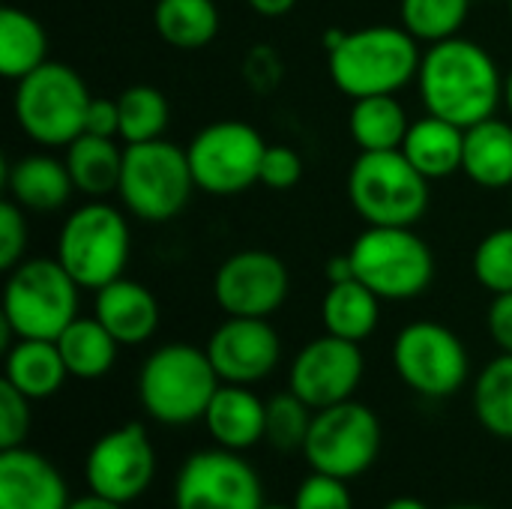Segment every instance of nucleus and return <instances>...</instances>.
I'll use <instances>...</instances> for the list:
<instances>
[{"label": "nucleus", "mask_w": 512, "mask_h": 509, "mask_svg": "<svg viewBox=\"0 0 512 509\" xmlns=\"http://www.w3.org/2000/svg\"><path fill=\"white\" fill-rule=\"evenodd\" d=\"M417 87L429 114L462 129L495 117L504 99V78L495 57L465 36L435 42L423 54Z\"/></svg>", "instance_id": "obj_1"}, {"label": "nucleus", "mask_w": 512, "mask_h": 509, "mask_svg": "<svg viewBox=\"0 0 512 509\" xmlns=\"http://www.w3.org/2000/svg\"><path fill=\"white\" fill-rule=\"evenodd\" d=\"M420 60V45L402 24L360 27L327 51L330 78L351 99L399 93L405 84L417 81Z\"/></svg>", "instance_id": "obj_2"}, {"label": "nucleus", "mask_w": 512, "mask_h": 509, "mask_svg": "<svg viewBox=\"0 0 512 509\" xmlns=\"http://www.w3.org/2000/svg\"><path fill=\"white\" fill-rule=\"evenodd\" d=\"M222 387L204 348L171 342L156 348L138 372V399L144 411L165 426H189Z\"/></svg>", "instance_id": "obj_3"}, {"label": "nucleus", "mask_w": 512, "mask_h": 509, "mask_svg": "<svg viewBox=\"0 0 512 509\" xmlns=\"http://www.w3.org/2000/svg\"><path fill=\"white\" fill-rule=\"evenodd\" d=\"M81 285L57 258H24L3 288V336L57 339L78 318Z\"/></svg>", "instance_id": "obj_4"}, {"label": "nucleus", "mask_w": 512, "mask_h": 509, "mask_svg": "<svg viewBox=\"0 0 512 509\" xmlns=\"http://www.w3.org/2000/svg\"><path fill=\"white\" fill-rule=\"evenodd\" d=\"M195 177L186 147L165 138L126 144L120 171V201L141 222H168L180 216L195 192Z\"/></svg>", "instance_id": "obj_5"}, {"label": "nucleus", "mask_w": 512, "mask_h": 509, "mask_svg": "<svg viewBox=\"0 0 512 509\" xmlns=\"http://www.w3.org/2000/svg\"><path fill=\"white\" fill-rule=\"evenodd\" d=\"M90 99L84 78L72 66L48 60L15 81L12 108L30 141L42 147H69L84 132Z\"/></svg>", "instance_id": "obj_6"}, {"label": "nucleus", "mask_w": 512, "mask_h": 509, "mask_svg": "<svg viewBox=\"0 0 512 509\" xmlns=\"http://www.w3.org/2000/svg\"><path fill=\"white\" fill-rule=\"evenodd\" d=\"M429 183L402 150H372L351 162L348 198L369 225L414 228L429 210Z\"/></svg>", "instance_id": "obj_7"}, {"label": "nucleus", "mask_w": 512, "mask_h": 509, "mask_svg": "<svg viewBox=\"0 0 512 509\" xmlns=\"http://www.w3.org/2000/svg\"><path fill=\"white\" fill-rule=\"evenodd\" d=\"M132 234L123 213L93 198L72 210L57 234V261L63 270L87 291H99L108 282L120 279L129 264Z\"/></svg>", "instance_id": "obj_8"}, {"label": "nucleus", "mask_w": 512, "mask_h": 509, "mask_svg": "<svg viewBox=\"0 0 512 509\" xmlns=\"http://www.w3.org/2000/svg\"><path fill=\"white\" fill-rule=\"evenodd\" d=\"M354 279L381 300H414L435 279V255L414 228L369 225L351 246Z\"/></svg>", "instance_id": "obj_9"}, {"label": "nucleus", "mask_w": 512, "mask_h": 509, "mask_svg": "<svg viewBox=\"0 0 512 509\" xmlns=\"http://www.w3.org/2000/svg\"><path fill=\"white\" fill-rule=\"evenodd\" d=\"M381 441L384 432L375 411L348 399L315 411L303 456L312 465V471L339 480H354L375 465Z\"/></svg>", "instance_id": "obj_10"}, {"label": "nucleus", "mask_w": 512, "mask_h": 509, "mask_svg": "<svg viewBox=\"0 0 512 509\" xmlns=\"http://www.w3.org/2000/svg\"><path fill=\"white\" fill-rule=\"evenodd\" d=\"M393 366L405 387L426 399H447L468 381L471 360L462 339L435 321H414L393 342Z\"/></svg>", "instance_id": "obj_11"}, {"label": "nucleus", "mask_w": 512, "mask_h": 509, "mask_svg": "<svg viewBox=\"0 0 512 509\" xmlns=\"http://www.w3.org/2000/svg\"><path fill=\"white\" fill-rule=\"evenodd\" d=\"M264 138L255 126L240 120H219L204 126L186 147L195 186L210 195H240L261 177Z\"/></svg>", "instance_id": "obj_12"}, {"label": "nucleus", "mask_w": 512, "mask_h": 509, "mask_svg": "<svg viewBox=\"0 0 512 509\" xmlns=\"http://www.w3.org/2000/svg\"><path fill=\"white\" fill-rule=\"evenodd\" d=\"M264 486L234 450H204L183 462L174 483V509H261Z\"/></svg>", "instance_id": "obj_13"}, {"label": "nucleus", "mask_w": 512, "mask_h": 509, "mask_svg": "<svg viewBox=\"0 0 512 509\" xmlns=\"http://www.w3.org/2000/svg\"><path fill=\"white\" fill-rule=\"evenodd\" d=\"M156 477V453L141 423L105 432L84 459V480L93 495L117 504L138 501Z\"/></svg>", "instance_id": "obj_14"}, {"label": "nucleus", "mask_w": 512, "mask_h": 509, "mask_svg": "<svg viewBox=\"0 0 512 509\" xmlns=\"http://www.w3.org/2000/svg\"><path fill=\"white\" fill-rule=\"evenodd\" d=\"M291 276L279 255L243 249L222 261L213 279V297L231 318H270L288 300Z\"/></svg>", "instance_id": "obj_15"}, {"label": "nucleus", "mask_w": 512, "mask_h": 509, "mask_svg": "<svg viewBox=\"0 0 512 509\" xmlns=\"http://www.w3.org/2000/svg\"><path fill=\"white\" fill-rule=\"evenodd\" d=\"M363 369L366 360L360 345L327 333L300 348L291 363L288 384L312 411H321L348 402L363 381Z\"/></svg>", "instance_id": "obj_16"}, {"label": "nucleus", "mask_w": 512, "mask_h": 509, "mask_svg": "<svg viewBox=\"0 0 512 509\" xmlns=\"http://www.w3.org/2000/svg\"><path fill=\"white\" fill-rule=\"evenodd\" d=\"M207 357L222 384H258L279 366L282 342L267 318H225L207 339Z\"/></svg>", "instance_id": "obj_17"}, {"label": "nucleus", "mask_w": 512, "mask_h": 509, "mask_svg": "<svg viewBox=\"0 0 512 509\" xmlns=\"http://www.w3.org/2000/svg\"><path fill=\"white\" fill-rule=\"evenodd\" d=\"M72 504L60 471L27 447L0 450V509H66Z\"/></svg>", "instance_id": "obj_18"}, {"label": "nucleus", "mask_w": 512, "mask_h": 509, "mask_svg": "<svg viewBox=\"0 0 512 509\" xmlns=\"http://www.w3.org/2000/svg\"><path fill=\"white\" fill-rule=\"evenodd\" d=\"M102 327L120 345H141L159 327V303L153 291L135 279H114L96 291V312Z\"/></svg>", "instance_id": "obj_19"}, {"label": "nucleus", "mask_w": 512, "mask_h": 509, "mask_svg": "<svg viewBox=\"0 0 512 509\" xmlns=\"http://www.w3.org/2000/svg\"><path fill=\"white\" fill-rule=\"evenodd\" d=\"M204 426L219 447L252 450L267 432V402L243 384H222L204 411Z\"/></svg>", "instance_id": "obj_20"}, {"label": "nucleus", "mask_w": 512, "mask_h": 509, "mask_svg": "<svg viewBox=\"0 0 512 509\" xmlns=\"http://www.w3.org/2000/svg\"><path fill=\"white\" fill-rule=\"evenodd\" d=\"M402 153L411 159V165L426 180H444V177L462 171L465 129L450 120H441L435 114H426L411 123Z\"/></svg>", "instance_id": "obj_21"}, {"label": "nucleus", "mask_w": 512, "mask_h": 509, "mask_svg": "<svg viewBox=\"0 0 512 509\" xmlns=\"http://www.w3.org/2000/svg\"><path fill=\"white\" fill-rule=\"evenodd\" d=\"M6 189L15 204L24 210L48 213L69 201L75 183L63 159H54L48 153H33L18 159L6 171Z\"/></svg>", "instance_id": "obj_22"}, {"label": "nucleus", "mask_w": 512, "mask_h": 509, "mask_svg": "<svg viewBox=\"0 0 512 509\" xmlns=\"http://www.w3.org/2000/svg\"><path fill=\"white\" fill-rule=\"evenodd\" d=\"M66 378L69 369L60 357L57 342L51 339H18L6 348L3 381H9L30 402L54 396Z\"/></svg>", "instance_id": "obj_23"}, {"label": "nucleus", "mask_w": 512, "mask_h": 509, "mask_svg": "<svg viewBox=\"0 0 512 509\" xmlns=\"http://www.w3.org/2000/svg\"><path fill=\"white\" fill-rule=\"evenodd\" d=\"M462 171L483 189L512 186V123L489 117L468 126Z\"/></svg>", "instance_id": "obj_24"}, {"label": "nucleus", "mask_w": 512, "mask_h": 509, "mask_svg": "<svg viewBox=\"0 0 512 509\" xmlns=\"http://www.w3.org/2000/svg\"><path fill=\"white\" fill-rule=\"evenodd\" d=\"M381 318V297L366 288L360 279L333 282L321 303V321L330 336L348 342H366Z\"/></svg>", "instance_id": "obj_25"}, {"label": "nucleus", "mask_w": 512, "mask_h": 509, "mask_svg": "<svg viewBox=\"0 0 512 509\" xmlns=\"http://www.w3.org/2000/svg\"><path fill=\"white\" fill-rule=\"evenodd\" d=\"M72 183L81 195L105 198L120 189V171H123V150L114 138L81 132L63 156Z\"/></svg>", "instance_id": "obj_26"}, {"label": "nucleus", "mask_w": 512, "mask_h": 509, "mask_svg": "<svg viewBox=\"0 0 512 509\" xmlns=\"http://www.w3.org/2000/svg\"><path fill=\"white\" fill-rule=\"evenodd\" d=\"M348 129L360 153L402 150L411 120L402 102L396 99V93H384V96L354 99L351 114H348Z\"/></svg>", "instance_id": "obj_27"}, {"label": "nucleus", "mask_w": 512, "mask_h": 509, "mask_svg": "<svg viewBox=\"0 0 512 509\" xmlns=\"http://www.w3.org/2000/svg\"><path fill=\"white\" fill-rule=\"evenodd\" d=\"M60 357L72 378L78 381H96L111 372L117 360L120 342L102 327V321L93 318H75L57 339Z\"/></svg>", "instance_id": "obj_28"}, {"label": "nucleus", "mask_w": 512, "mask_h": 509, "mask_svg": "<svg viewBox=\"0 0 512 509\" xmlns=\"http://www.w3.org/2000/svg\"><path fill=\"white\" fill-rule=\"evenodd\" d=\"M48 63V33L24 9H0V72L9 81H21L33 69Z\"/></svg>", "instance_id": "obj_29"}, {"label": "nucleus", "mask_w": 512, "mask_h": 509, "mask_svg": "<svg viewBox=\"0 0 512 509\" xmlns=\"http://www.w3.org/2000/svg\"><path fill=\"white\" fill-rule=\"evenodd\" d=\"M153 27L171 48L195 51L216 39L219 9L213 0H156Z\"/></svg>", "instance_id": "obj_30"}, {"label": "nucleus", "mask_w": 512, "mask_h": 509, "mask_svg": "<svg viewBox=\"0 0 512 509\" xmlns=\"http://www.w3.org/2000/svg\"><path fill=\"white\" fill-rule=\"evenodd\" d=\"M474 414L486 432L512 441V354L495 357L477 378Z\"/></svg>", "instance_id": "obj_31"}, {"label": "nucleus", "mask_w": 512, "mask_h": 509, "mask_svg": "<svg viewBox=\"0 0 512 509\" xmlns=\"http://www.w3.org/2000/svg\"><path fill=\"white\" fill-rule=\"evenodd\" d=\"M117 105H120V138H123V144L156 141L168 129V117H171L168 99L162 90H156L150 84H135L129 90H123L117 96Z\"/></svg>", "instance_id": "obj_32"}, {"label": "nucleus", "mask_w": 512, "mask_h": 509, "mask_svg": "<svg viewBox=\"0 0 512 509\" xmlns=\"http://www.w3.org/2000/svg\"><path fill=\"white\" fill-rule=\"evenodd\" d=\"M471 0H402L399 18L402 27L417 42H444L459 36L468 18Z\"/></svg>", "instance_id": "obj_33"}, {"label": "nucleus", "mask_w": 512, "mask_h": 509, "mask_svg": "<svg viewBox=\"0 0 512 509\" xmlns=\"http://www.w3.org/2000/svg\"><path fill=\"white\" fill-rule=\"evenodd\" d=\"M315 411L294 393H276L267 402V432L264 438L276 453H303Z\"/></svg>", "instance_id": "obj_34"}, {"label": "nucleus", "mask_w": 512, "mask_h": 509, "mask_svg": "<svg viewBox=\"0 0 512 509\" xmlns=\"http://www.w3.org/2000/svg\"><path fill=\"white\" fill-rule=\"evenodd\" d=\"M474 276L492 294L512 291V225L498 228L480 240L474 249Z\"/></svg>", "instance_id": "obj_35"}, {"label": "nucleus", "mask_w": 512, "mask_h": 509, "mask_svg": "<svg viewBox=\"0 0 512 509\" xmlns=\"http://www.w3.org/2000/svg\"><path fill=\"white\" fill-rule=\"evenodd\" d=\"M294 509H354L351 501V492H348V480H339V477H330V474H321V471H312L297 495H294Z\"/></svg>", "instance_id": "obj_36"}, {"label": "nucleus", "mask_w": 512, "mask_h": 509, "mask_svg": "<svg viewBox=\"0 0 512 509\" xmlns=\"http://www.w3.org/2000/svg\"><path fill=\"white\" fill-rule=\"evenodd\" d=\"M30 432V399L9 381H0V450L24 447Z\"/></svg>", "instance_id": "obj_37"}, {"label": "nucleus", "mask_w": 512, "mask_h": 509, "mask_svg": "<svg viewBox=\"0 0 512 509\" xmlns=\"http://www.w3.org/2000/svg\"><path fill=\"white\" fill-rule=\"evenodd\" d=\"M27 252V219L24 207L15 201L0 204V270L9 273L24 261Z\"/></svg>", "instance_id": "obj_38"}, {"label": "nucleus", "mask_w": 512, "mask_h": 509, "mask_svg": "<svg viewBox=\"0 0 512 509\" xmlns=\"http://www.w3.org/2000/svg\"><path fill=\"white\" fill-rule=\"evenodd\" d=\"M303 177V159L294 147L285 144H267L264 159H261V177L267 189H291Z\"/></svg>", "instance_id": "obj_39"}, {"label": "nucleus", "mask_w": 512, "mask_h": 509, "mask_svg": "<svg viewBox=\"0 0 512 509\" xmlns=\"http://www.w3.org/2000/svg\"><path fill=\"white\" fill-rule=\"evenodd\" d=\"M84 132L102 135V138H117L120 135V105L117 99H90L87 117H84Z\"/></svg>", "instance_id": "obj_40"}, {"label": "nucleus", "mask_w": 512, "mask_h": 509, "mask_svg": "<svg viewBox=\"0 0 512 509\" xmlns=\"http://www.w3.org/2000/svg\"><path fill=\"white\" fill-rule=\"evenodd\" d=\"M489 333L501 354H512V291L495 294L489 306Z\"/></svg>", "instance_id": "obj_41"}, {"label": "nucleus", "mask_w": 512, "mask_h": 509, "mask_svg": "<svg viewBox=\"0 0 512 509\" xmlns=\"http://www.w3.org/2000/svg\"><path fill=\"white\" fill-rule=\"evenodd\" d=\"M246 3L264 18H282L297 6V0H246Z\"/></svg>", "instance_id": "obj_42"}, {"label": "nucleus", "mask_w": 512, "mask_h": 509, "mask_svg": "<svg viewBox=\"0 0 512 509\" xmlns=\"http://www.w3.org/2000/svg\"><path fill=\"white\" fill-rule=\"evenodd\" d=\"M327 279H330V285H333V282H348V279H354V264H351V255L330 258V261H327Z\"/></svg>", "instance_id": "obj_43"}, {"label": "nucleus", "mask_w": 512, "mask_h": 509, "mask_svg": "<svg viewBox=\"0 0 512 509\" xmlns=\"http://www.w3.org/2000/svg\"><path fill=\"white\" fill-rule=\"evenodd\" d=\"M66 509H123V504H117V501H108V498H102V495H84V498H75L72 504Z\"/></svg>", "instance_id": "obj_44"}, {"label": "nucleus", "mask_w": 512, "mask_h": 509, "mask_svg": "<svg viewBox=\"0 0 512 509\" xmlns=\"http://www.w3.org/2000/svg\"><path fill=\"white\" fill-rule=\"evenodd\" d=\"M384 509H429L423 501H417V498H396V501H390Z\"/></svg>", "instance_id": "obj_45"}, {"label": "nucleus", "mask_w": 512, "mask_h": 509, "mask_svg": "<svg viewBox=\"0 0 512 509\" xmlns=\"http://www.w3.org/2000/svg\"><path fill=\"white\" fill-rule=\"evenodd\" d=\"M504 102H507V111H510L512 117V72L507 75V81H504Z\"/></svg>", "instance_id": "obj_46"}, {"label": "nucleus", "mask_w": 512, "mask_h": 509, "mask_svg": "<svg viewBox=\"0 0 512 509\" xmlns=\"http://www.w3.org/2000/svg\"><path fill=\"white\" fill-rule=\"evenodd\" d=\"M261 509H294V507H279V504H264Z\"/></svg>", "instance_id": "obj_47"}, {"label": "nucleus", "mask_w": 512, "mask_h": 509, "mask_svg": "<svg viewBox=\"0 0 512 509\" xmlns=\"http://www.w3.org/2000/svg\"><path fill=\"white\" fill-rule=\"evenodd\" d=\"M453 509H486V507H453Z\"/></svg>", "instance_id": "obj_48"}, {"label": "nucleus", "mask_w": 512, "mask_h": 509, "mask_svg": "<svg viewBox=\"0 0 512 509\" xmlns=\"http://www.w3.org/2000/svg\"><path fill=\"white\" fill-rule=\"evenodd\" d=\"M510 21H512V0H510Z\"/></svg>", "instance_id": "obj_49"}]
</instances>
